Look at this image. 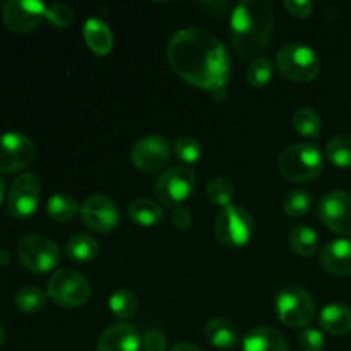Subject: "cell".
Returning <instances> with one entry per match:
<instances>
[{"instance_id": "obj_1", "label": "cell", "mask_w": 351, "mask_h": 351, "mask_svg": "<svg viewBox=\"0 0 351 351\" xmlns=\"http://www.w3.org/2000/svg\"><path fill=\"white\" fill-rule=\"evenodd\" d=\"M167 58L185 82L208 89L216 101L225 99L230 57L215 34L201 27H184L168 41Z\"/></svg>"}, {"instance_id": "obj_2", "label": "cell", "mask_w": 351, "mask_h": 351, "mask_svg": "<svg viewBox=\"0 0 351 351\" xmlns=\"http://www.w3.org/2000/svg\"><path fill=\"white\" fill-rule=\"evenodd\" d=\"M274 29V9L266 0H242L230 17V38L240 58L261 57Z\"/></svg>"}, {"instance_id": "obj_3", "label": "cell", "mask_w": 351, "mask_h": 351, "mask_svg": "<svg viewBox=\"0 0 351 351\" xmlns=\"http://www.w3.org/2000/svg\"><path fill=\"white\" fill-rule=\"evenodd\" d=\"M278 168L281 175L290 182L315 180L324 170L322 151L312 143H297L285 147L278 158Z\"/></svg>"}, {"instance_id": "obj_4", "label": "cell", "mask_w": 351, "mask_h": 351, "mask_svg": "<svg viewBox=\"0 0 351 351\" xmlns=\"http://www.w3.org/2000/svg\"><path fill=\"white\" fill-rule=\"evenodd\" d=\"M276 67L291 82H311L321 74L317 51L304 43H288L276 53Z\"/></svg>"}, {"instance_id": "obj_5", "label": "cell", "mask_w": 351, "mask_h": 351, "mask_svg": "<svg viewBox=\"0 0 351 351\" xmlns=\"http://www.w3.org/2000/svg\"><path fill=\"white\" fill-rule=\"evenodd\" d=\"M47 293L48 298L58 307L77 308L89 300L91 287L79 271L72 267H62L55 271L48 280Z\"/></svg>"}, {"instance_id": "obj_6", "label": "cell", "mask_w": 351, "mask_h": 351, "mask_svg": "<svg viewBox=\"0 0 351 351\" xmlns=\"http://www.w3.org/2000/svg\"><path fill=\"white\" fill-rule=\"evenodd\" d=\"M276 314L288 328H308L315 317V302L305 288L290 285L276 295Z\"/></svg>"}, {"instance_id": "obj_7", "label": "cell", "mask_w": 351, "mask_h": 351, "mask_svg": "<svg viewBox=\"0 0 351 351\" xmlns=\"http://www.w3.org/2000/svg\"><path fill=\"white\" fill-rule=\"evenodd\" d=\"M17 257L27 271L45 274L58 266L60 249L53 240L41 233H27L17 243Z\"/></svg>"}, {"instance_id": "obj_8", "label": "cell", "mask_w": 351, "mask_h": 351, "mask_svg": "<svg viewBox=\"0 0 351 351\" xmlns=\"http://www.w3.org/2000/svg\"><path fill=\"white\" fill-rule=\"evenodd\" d=\"M197 185V175L187 165L170 167L156 178L154 182V194L158 201L168 208L184 206V202L194 192Z\"/></svg>"}, {"instance_id": "obj_9", "label": "cell", "mask_w": 351, "mask_h": 351, "mask_svg": "<svg viewBox=\"0 0 351 351\" xmlns=\"http://www.w3.org/2000/svg\"><path fill=\"white\" fill-rule=\"evenodd\" d=\"M254 219L247 209L228 206L218 213L215 219V235L225 247L239 249L252 239Z\"/></svg>"}, {"instance_id": "obj_10", "label": "cell", "mask_w": 351, "mask_h": 351, "mask_svg": "<svg viewBox=\"0 0 351 351\" xmlns=\"http://www.w3.org/2000/svg\"><path fill=\"white\" fill-rule=\"evenodd\" d=\"M41 197V182L31 171H24L12 182L5 208L14 219H27L34 215Z\"/></svg>"}, {"instance_id": "obj_11", "label": "cell", "mask_w": 351, "mask_h": 351, "mask_svg": "<svg viewBox=\"0 0 351 351\" xmlns=\"http://www.w3.org/2000/svg\"><path fill=\"white\" fill-rule=\"evenodd\" d=\"M36 146L21 132L0 134V173H17L33 165Z\"/></svg>"}, {"instance_id": "obj_12", "label": "cell", "mask_w": 351, "mask_h": 351, "mask_svg": "<svg viewBox=\"0 0 351 351\" xmlns=\"http://www.w3.org/2000/svg\"><path fill=\"white\" fill-rule=\"evenodd\" d=\"M171 156V146L163 136H144L130 151V163L143 173H156L163 170Z\"/></svg>"}, {"instance_id": "obj_13", "label": "cell", "mask_w": 351, "mask_h": 351, "mask_svg": "<svg viewBox=\"0 0 351 351\" xmlns=\"http://www.w3.org/2000/svg\"><path fill=\"white\" fill-rule=\"evenodd\" d=\"M47 17V5L40 0H9L2 7V21L12 33L26 34Z\"/></svg>"}, {"instance_id": "obj_14", "label": "cell", "mask_w": 351, "mask_h": 351, "mask_svg": "<svg viewBox=\"0 0 351 351\" xmlns=\"http://www.w3.org/2000/svg\"><path fill=\"white\" fill-rule=\"evenodd\" d=\"M317 215L331 232L351 235V194L346 191H331L321 197Z\"/></svg>"}, {"instance_id": "obj_15", "label": "cell", "mask_w": 351, "mask_h": 351, "mask_svg": "<svg viewBox=\"0 0 351 351\" xmlns=\"http://www.w3.org/2000/svg\"><path fill=\"white\" fill-rule=\"evenodd\" d=\"M81 219L91 232L108 233L119 225V206L105 194H93L81 204Z\"/></svg>"}, {"instance_id": "obj_16", "label": "cell", "mask_w": 351, "mask_h": 351, "mask_svg": "<svg viewBox=\"0 0 351 351\" xmlns=\"http://www.w3.org/2000/svg\"><path fill=\"white\" fill-rule=\"evenodd\" d=\"M143 336L136 326L119 322L101 332L96 351H141Z\"/></svg>"}, {"instance_id": "obj_17", "label": "cell", "mask_w": 351, "mask_h": 351, "mask_svg": "<svg viewBox=\"0 0 351 351\" xmlns=\"http://www.w3.org/2000/svg\"><path fill=\"white\" fill-rule=\"evenodd\" d=\"M321 264L332 276H351V239H338L322 247Z\"/></svg>"}, {"instance_id": "obj_18", "label": "cell", "mask_w": 351, "mask_h": 351, "mask_svg": "<svg viewBox=\"0 0 351 351\" xmlns=\"http://www.w3.org/2000/svg\"><path fill=\"white\" fill-rule=\"evenodd\" d=\"M243 351H290L287 339L269 326L250 329L242 341Z\"/></svg>"}, {"instance_id": "obj_19", "label": "cell", "mask_w": 351, "mask_h": 351, "mask_svg": "<svg viewBox=\"0 0 351 351\" xmlns=\"http://www.w3.org/2000/svg\"><path fill=\"white\" fill-rule=\"evenodd\" d=\"M204 336L209 345L219 350H232L240 341L239 328L226 317H213L206 324Z\"/></svg>"}, {"instance_id": "obj_20", "label": "cell", "mask_w": 351, "mask_h": 351, "mask_svg": "<svg viewBox=\"0 0 351 351\" xmlns=\"http://www.w3.org/2000/svg\"><path fill=\"white\" fill-rule=\"evenodd\" d=\"M319 324L328 335L345 336L351 332V308L345 304L326 305L319 315Z\"/></svg>"}, {"instance_id": "obj_21", "label": "cell", "mask_w": 351, "mask_h": 351, "mask_svg": "<svg viewBox=\"0 0 351 351\" xmlns=\"http://www.w3.org/2000/svg\"><path fill=\"white\" fill-rule=\"evenodd\" d=\"M82 34H84V40L88 43V47L96 55H101L103 57V55H108L112 51L113 34L108 24L103 19L89 17L84 23V27H82Z\"/></svg>"}, {"instance_id": "obj_22", "label": "cell", "mask_w": 351, "mask_h": 351, "mask_svg": "<svg viewBox=\"0 0 351 351\" xmlns=\"http://www.w3.org/2000/svg\"><path fill=\"white\" fill-rule=\"evenodd\" d=\"M98 242L95 240V237L88 235V233H77V235L71 237L65 243V254L74 263H91L98 257Z\"/></svg>"}, {"instance_id": "obj_23", "label": "cell", "mask_w": 351, "mask_h": 351, "mask_svg": "<svg viewBox=\"0 0 351 351\" xmlns=\"http://www.w3.org/2000/svg\"><path fill=\"white\" fill-rule=\"evenodd\" d=\"M129 216L134 223L141 226H154L160 225L165 219V211L158 202L151 199L139 197L130 202Z\"/></svg>"}, {"instance_id": "obj_24", "label": "cell", "mask_w": 351, "mask_h": 351, "mask_svg": "<svg viewBox=\"0 0 351 351\" xmlns=\"http://www.w3.org/2000/svg\"><path fill=\"white\" fill-rule=\"evenodd\" d=\"M288 245L295 254L302 257H311L319 249V237L314 228L307 225H297L288 233Z\"/></svg>"}, {"instance_id": "obj_25", "label": "cell", "mask_w": 351, "mask_h": 351, "mask_svg": "<svg viewBox=\"0 0 351 351\" xmlns=\"http://www.w3.org/2000/svg\"><path fill=\"white\" fill-rule=\"evenodd\" d=\"M79 211H81V206L69 194H53L47 202L48 216L58 223L72 221Z\"/></svg>"}, {"instance_id": "obj_26", "label": "cell", "mask_w": 351, "mask_h": 351, "mask_svg": "<svg viewBox=\"0 0 351 351\" xmlns=\"http://www.w3.org/2000/svg\"><path fill=\"white\" fill-rule=\"evenodd\" d=\"M293 129L307 139H315L322 132V119L311 106H302L291 117Z\"/></svg>"}, {"instance_id": "obj_27", "label": "cell", "mask_w": 351, "mask_h": 351, "mask_svg": "<svg viewBox=\"0 0 351 351\" xmlns=\"http://www.w3.org/2000/svg\"><path fill=\"white\" fill-rule=\"evenodd\" d=\"M108 308L113 314V317L120 319V321H127V319L134 317L139 308V302L134 291L129 288H120V290L113 291L112 297L108 298Z\"/></svg>"}, {"instance_id": "obj_28", "label": "cell", "mask_w": 351, "mask_h": 351, "mask_svg": "<svg viewBox=\"0 0 351 351\" xmlns=\"http://www.w3.org/2000/svg\"><path fill=\"white\" fill-rule=\"evenodd\" d=\"M48 302V293L43 288L36 287H24L14 297V304H16L17 311L23 314H36V312L43 311V307Z\"/></svg>"}, {"instance_id": "obj_29", "label": "cell", "mask_w": 351, "mask_h": 351, "mask_svg": "<svg viewBox=\"0 0 351 351\" xmlns=\"http://www.w3.org/2000/svg\"><path fill=\"white\" fill-rule=\"evenodd\" d=\"M328 160L338 168H351V136L339 134L335 136L326 146Z\"/></svg>"}, {"instance_id": "obj_30", "label": "cell", "mask_w": 351, "mask_h": 351, "mask_svg": "<svg viewBox=\"0 0 351 351\" xmlns=\"http://www.w3.org/2000/svg\"><path fill=\"white\" fill-rule=\"evenodd\" d=\"M312 202H314V197L311 192L304 191V189H293L285 195L283 209L291 218H300L311 211Z\"/></svg>"}, {"instance_id": "obj_31", "label": "cell", "mask_w": 351, "mask_h": 351, "mask_svg": "<svg viewBox=\"0 0 351 351\" xmlns=\"http://www.w3.org/2000/svg\"><path fill=\"white\" fill-rule=\"evenodd\" d=\"M206 195H208V199L213 204L228 208V206H232V199L235 195V187H233V184L228 178L213 177L208 182V187H206Z\"/></svg>"}, {"instance_id": "obj_32", "label": "cell", "mask_w": 351, "mask_h": 351, "mask_svg": "<svg viewBox=\"0 0 351 351\" xmlns=\"http://www.w3.org/2000/svg\"><path fill=\"white\" fill-rule=\"evenodd\" d=\"M247 82L252 88H263L273 77V62L267 57H257L250 62L249 69H247Z\"/></svg>"}, {"instance_id": "obj_33", "label": "cell", "mask_w": 351, "mask_h": 351, "mask_svg": "<svg viewBox=\"0 0 351 351\" xmlns=\"http://www.w3.org/2000/svg\"><path fill=\"white\" fill-rule=\"evenodd\" d=\"M173 153L182 163L194 165L202 158V146L195 137L182 136L173 144Z\"/></svg>"}, {"instance_id": "obj_34", "label": "cell", "mask_w": 351, "mask_h": 351, "mask_svg": "<svg viewBox=\"0 0 351 351\" xmlns=\"http://www.w3.org/2000/svg\"><path fill=\"white\" fill-rule=\"evenodd\" d=\"M74 9L69 3L53 2L47 5V19L51 26L64 29V27H69L74 23Z\"/></svg>"}, {"instance_id": "obj_35", "label": "cell", "mask_w": 351, "mask_h": 351, "mask_svg": "<svg viewBox=\"0 0 351 351\" xmlns=\"http://www.w3.org/2000/svg\"><path fill=\"white\" fill-rule=\"evenodd\" d=\"M324 345V335L315 328H304L298 335V346H300L302 351H322Z\"/></svg>"}, {"instance_id": "obj_36", "label": "cell", "mask_w": 351, "mask_h": 351, "mask_svg": "<svg viewBox=\"0 0 351 351\" xmlns=\"http://www.w3.org/2000/svg\"><path fill=\"white\" fill-rule=\"evenodd\" d=\"M283 7L293 17H302V19H305V17L311 16L315 5L311 0H285Z\"/></svg>"}, {"instance_id": "obj_37", "label": "cell", "mask_w": 351, "mask_h": 351, "mask_svg": "<svg viewBox=\"0 0 351 351\" xmlns=\"http://www.w3.org/2000/svg\"><path fill=\"white\" fill-rule=\"evenodd\" d=\"M143 348L144 351H165L167 350V336L158 329L147 331L143 336Z\"/></svg>"}, {"instance_id": "obj_38", "label": "cell", "mask_w": 351, "mask_h": 351, "mask_svg": "<svg viewBox=\"0 0 351 351\" xmlns=\"http://www.w3.org/2000/svg\"><path fill=\"white\" fill-rule=\"evenodd\" d=\"M171 223H173L178 230H182V232L191 228L192 226L191 209H189L185 204L173 208V211H171Z\"/></svg>"}, {"instance_id": "obj_39", "label": "cell", "mask_w": 351, "mask_h": 351, "mask_svg": "<svg viewBox=\"0 0 351 351\" xmlns=\"http://www.w3.org/2000/svg\"><path fill=\"white\" fill-rule=\"evenodd\" d=\"M170 351H202L199 346L192 345V343H187V341H182V343H177L175 346H171Z\"/></svg>"}, {"instance_id": "obj_40", "label": "cell", "mask_w": 351, "mask_h": 351, "mask_svg": "<svg viewBox=\"0 0 351 351\" xmlns=\"http://www.w3.org/2000/svg\"><path fill=\"white\" fill-rule=\"evenodd\" d=\"M10 263V252L7 249H0V266H7Z\"/></svg>"}, {"instance_id": "obj_41", "label": "cell", "mask_w": 351, "mask_h": 351, "mask_svg": "<svg viewBox=\"0 0 351 351\" xmlns=\"http://www.w3.org/2000/svg\"><path fill=\"white\" fill-rule=\"evenodd\" d=\"M3 197H5V182H3V178L0 177V206H2Z\"/></svg>"}, {"instance_id": "obj_42", "label": "cell", "mask_w": 351, "mask_h": 351, "mask_svg": "<svg viewBox=\"0 0 351 351\" xmlns=\"http://www.w3.org/2000/svg\"><path fill=\"white\" fill-rule=\"evenodd\" d=\"M5 341H7V332H5V329H3L2 326H0V348H2V346L5 345Z\"/></svg>"}]
</instances>
